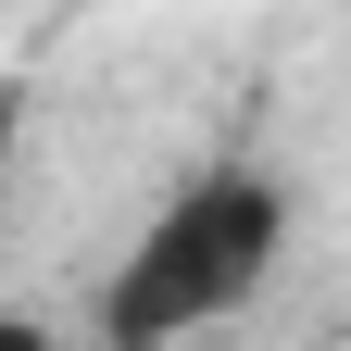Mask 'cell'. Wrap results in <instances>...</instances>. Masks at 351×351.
<instances>
[{
  "instance_id": "cell-1",
  "label": "cell",
  "mask_w": 351,
  "mask_h": 351,
  "mask_svg": "<svg viewBox=\"0 0 351 351\" xmlns=\"http://www.w3.org/2000/svg\"><path fill=\"white\" fill-rule=\"evenodd\" d=\"M276 263H289V189L263 163H213L101 276V351H189V339H213L239 301H263Z\"/></svg>"
},
{
  "instance_id": "cell-2",
  "label": "cell",
  "mask_w": 351,
  "mask_h": 351,
  "mask_svg": "<svg viewBox=\"0 0 351 351\" xmlns=\"http://www.w3.org/2000/svg\"><path fill=\"white\" fill-rule=\"evenodd\" d=\"M13 151H25V75L0 63V189H13Z\"/></svg>"
},
{
  "instance_id": "cell-3",
  "label": "cell",
  "mask_w": 351,
  "mask_h": 351,
  "mask_svg": "<svg viewBox=\"0 0 351 351\" xmlns=\"http://www.w3.org/2000/svg\"><path fill=\"white\" fill-rule=\"evenodd\" d=\"M0 351H51V339H38V326H0Z\"/></svg>"
}]
</instances>
